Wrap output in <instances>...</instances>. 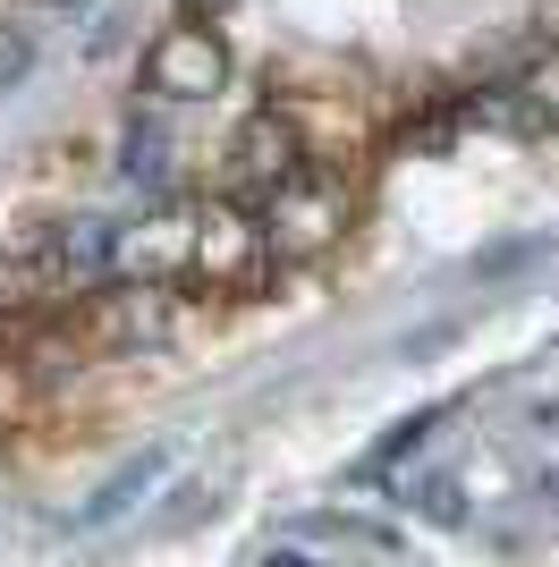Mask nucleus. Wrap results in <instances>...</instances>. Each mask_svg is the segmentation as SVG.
<instances>
[{
    "label": "nucleus",
    "instance_id": "1",
    "mask_svg": "<svg viewBox=\"0 0 559 567\" xmlns=\"http://www.w3.org/2000/svg\"><path fill=\"white\" fill-rule=\"evenodd\" d=\"M111 220H51L0 255V322H69L111 280Z\"/></svg>",
    "mask_w": 559,
    "mask_h": 567
},
{
    "label": "nucleus",
    "instance_id": "2",
    "mask_svg": "<svg viewBox=\"0 0 559 567\" xmlns=\"http://www.w3.org/2000/svg\"><path fill=\"white\" fill-rule=\"evenodd\" d=\"M186 288H162V280H102L77 306V331L93 339V348H111V355H162L186 339V306H179Z\"/></svg>",
    "mask_w": 559,
    "mask_h": 567
},
{
    "label": "nucleus",
    "instance_id": "3",
    "mask_svg": "<svg viewBox=\"0 0 559 567\" xmlns=\"http://www.w3.org/2000/svg\"><path fill=\"white\" fill-rule=\"evenodd\" d=\"M255 229H263V246H272V262L280 255H323L331 237L348 229V187H339L331 169H297L288 187L255 195Z\"/></svg>",
    "mask_w": 559,
    "mask_h": 567
},
{
    "label": "nucleus",
    "instance_id": "4",
    "mask_svg": "<svg viewBox=\"0 0 559 567\" xmlns=\"http://www.w3.org/2000/svg\"><path fill=\"white\" fill-rule=\"evenodd\" d=\"M144 85H153L162 102H212L221 85H230V43H221L204 18L162 25V43L144 51Z\"/></svg>",
    "mask_w": 559,
    "mask_h": 567
},
{
    "label": "nucleus",
    "instance_id": "5",
    "mask_svg": "<svg viewBox=\"0 0 559 567\" xmlns=\"http://www.w3.org/2000/svg\"><path fill=\"white\" fill-rule=\"evenodd\" d=\"M297 169H314L297 111H255V118H246V127L230 136V178H237L246 195H272V187H288Z\"/></svg>",
    "mask_w": 559,
    "mask_h": 567
},
{
    "label": "nucleus",
    "instance_id": "6",
    "mask_svg": "<svg viewBox=\"0 0 559 567\" xmlns=\"http://www.w3.org/2000/svg\"><path fill=\"white\" fill-rule=\"evenodd\" d=\"M170 466H179V450H170V441H153V450H136V457H128V466H119V474H102V483H93V499H77V508H69V525H77V534H93V525L128 517L136 499H153V483H162Z\"/></svg>",
    "mask_w": 559,
    "mask_h": 567
},
{
    "label": "nucleus",
    "instance_id": "7",
    "mask_svg": "<svg viewBox=\"0 0 559 567\" xmlns=\"http://www.w3.org/2000/svg\"><path fill=\"white\" fill-rule=\"evenodd\" d=\"M128 178H144V187H162V178H170V144L153 136V127L128 136Z\"/></svg>",
    "mask_w": 559,
    "mask_h": 567
},
{
    "label": "nucleus",
    "instance_id": "8",
    "mask_svg": "<svg viewBox=\"0 0 559 567\" xmlns=\"http://www.w3.org/2000/svg\"><path fill=\"white\" fill-rule=\"evenodd\" d=\"M26 69H34V43H26V25L0 18V94H9V85H26Z\"/></svg>",
    "mask_w": 559,
    "mask_h": 567
},
{
    "label": "nucleus",
    "instance_id": "9",
    "mask_svg": "<svg viewBox=\"0 0 559 567\" xmlns=\"http://www.w3.org/2000/svg\"><path fill=\"white\" fill-rule=\"evenodd\" d=\"M416 508H424L433 525H458V517H466V508H458V483H449V474H433V483H424Z\"/></svg>",
    "mask_w": 559,
    "mask_h": 567
},
{
    "label": "nucleus",
    "instance_id": "10",
    "mask_svg": "<svg viewBox=\"0 0 559 567\" xmlns=\"http://www.w3.org/2000/svg\"><path fill=\"white\" fill-rule=\"evenodd\" d=\"M263 567H323V559H305V550H263Z\"/></svg>",
    "mask_w": 559,
    "mask_h": 567
},
{
    "label": "nucleus",
    "instance_id": "11",
    "mask_svg": "<svg viewBox=\"0 0 559 567\" xmlns=\"http://www.w3.org/2000/svg\"><path fill=\"white\" fill-rule=\"evenodd\" d=\"M43 9H77V0H43Z\"/></svg>",
    "mask_w": 559,
    "mask_h": 567
},
{
    "label": "nucleus",
    "instance_id": "12",
    "mask_svg": "<svg viewBox=\"0 0 559 567\" xmlns=\"http://www.w3.org/2000/svg\"><path fill=\"white\" fill-rule=\"evenodd\" d=\"M204 9H221V0H204Z\"/></svg>",
    "mask_w": 559,
    "mask_h": 567
}]
</instances>
